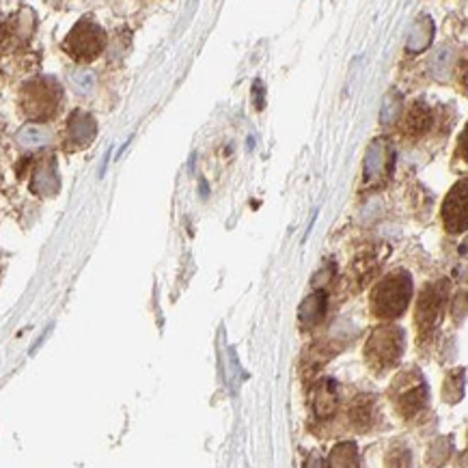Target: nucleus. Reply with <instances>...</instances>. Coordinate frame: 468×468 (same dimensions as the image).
<instances>
[{
  "mask_svg": "<svg viewBox=\"0 0 468 468\" xmlns=\"http://www.w3.org/2000/svg\"><path fill=\"white\" fill-rule=\"evenodd\" d=\"M22 141L27 143V145H39V143H44L46 141V136L41 134L39 130H27L22 134Z\"/></svg>",
  "mask_w": 468,
  "mask_h": 468,
  "instance_id": "nucleus-11",
  "label": "nucleus"
},
{
  "mask_svg": "<svg viewBox=\"0 0 468 468\" xmlns=\"http://www.w3.org/2000/svg\"><path fill=\"white\" fill-rule=\"evenodd\" d=\"M63 101V89L52 78H33L20 89V108L31 122H50Z\"/></svg>",
  "mask_w": 468,
  "mask_h": 468,
  "instance_id": "nucleus-1",
  "label": "nucleus"
},
{
  "mask_svg": "<svg viewBox=\"0 0 468 468\" xmlns=\"http://www.w3.org/2000/svg\"><path fill=\"white\" fill-rule=\"evenodd\" d=\"M106 33L91 20H80L63 41V50L78 63H91L104 52Z\"/></svg>",
  "mask_w": 468,
  "mask_h": 468,
  "instance_id": "nucleus-2",
  "label": "nucleus"
},
{
  "mask_svg": "<svg viewBox=\"0 0 468 468\" xmlns=\"http://www.w3.org/2000/svg\"><path fill=\"white\" fill-rule=\"evenodd\" d=\"M401 350H404V337H401V330L395 326L378 328L365 347L369 365H374L376 369L393 367L399 361Z\"/></svg>",
  "mask_w": 468,
  "mask_h": 468,
  "instance_id": "nucleus-4",
  "label": "nucleus"
},
{
  "mask_svg": "<svg viewBox=\"0 0 468 468\" xmlns=\"http://www.w3.org/2000/svg\"><path fill=\"white\" fill-rule=\"evenodd\" d=\"M466 190L468 184L460 182L449 192L445 206H442V220H445V227L452 233H462L466 229Z\"/></svg>",
  "mask_w": 468,
  "mask_h": 468,
  "instance_id": "nucleus-6",
  "label": "nucleus"
},
{
  "mask_svg": "<svg viewBox=\"0 0 468 468\" xmlns=\"http://www.w3.org/2000/svg\"><path fill=\"white\" fill-rule=\"evenodd\" d=\"M410 277L404 272L391 274L384 279L374 292V311L380 317H398L406 311L408 300H410Z\"/></svg>",
  "mask_w": 468,
  "mask_h": 468,
  "instance_id": "nucleus-3",
  "label": "nucleus"
},
{
  "mask_svg": "<svg viewBox=\"0 0 468 468\" xmlns=\"http://www.w3.org/2000/svg\"><path fill=\"white\" fill-rule=\"evenodd\" d=\"M442 311V296L438 292V287H428L421 293V300H419V311H417V320L421 328H431L438 322Z\"/></svg>",
  "mask_w": 468,
  "mask_h": 468,
  "instance_id": "nucleus-7",
  "label": "nucleus"
},
{
  "mask_svg": "<svg viewBox=\"0 0 468 468\" xmlns=\"http://www.w3.org/2000/svg\"><path fill=\"white\" fill-rule=\"evenodd\" d=\"M398 380L404 384V387H399V384L395 382V401H398L401 415L412 417L425 406V382L419 380L415 374L399 376Z\"/></svg>",
  "mask_w": 468,
  "mask_h": 468,
  "instance_id": "nucleus-5",
  "label": "nucleus"
},
{
  "mask_svg": "<svg viewBox=\"0 0 468 468\" xmlns=\"http://www.w3.org/2000/svg\"><path fill=\"white\" fill-rule=\"evenodd\" d=\"M431 125V112L425 104H412L410 111L404 115V134L419 136L428 132Z\"/></svg>",
  "mask_w": 468,
  "mask_h": 468,
  "instance_id": "nucleus-8",
  "label": "nucleus"
},
{
  "mask_svg": "<svg viewBox=\"0 0 468 468\" xmlns=\"http://www.w3.org/2000/svg\"><path fill=\"white\" fill-rule=\"evenodd\" d=\"M315 408L317 412H320L322 417H328L335 412V406H337V398H335V388H333V382L324 384L315 391Z\"/></svg>",
  "mask_w": 468,
  "mask_h": 468,
  "instance_id": "nucleus-10",
  "label": "nucleus"
},
{
  "mask_svg": "<svg viewBox=\"0 0 468 468\" xmlns=\"http://www.w3.org/2000/svg\"><path fill=\"white\" fill-rule=\"evenodd\" d=\"M24 39V28L20 17H11L5 24H0V50H14Z\"/></svg>",
  "mask_w": 468,
  "mask_h": 468,
  "instance_id": "nucleus-9",
  "label": "nucleus"
}]
</instances>
